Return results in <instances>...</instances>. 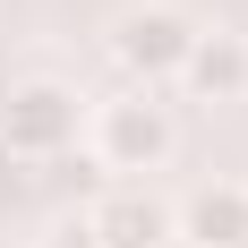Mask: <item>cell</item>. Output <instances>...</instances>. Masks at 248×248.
I'll return each mask as SVG.
<instances>
[{
	"label": "cell",
	"mask_w": 248,
	"mask_h": 248,
	"mask_svg": "<svg viewBox=\"0 0 248 248\" xmlns=\"http://www.w3.org/2000/svg\"><path fill=\"white\" fill-rule=\"evenodd\" d=\"M188 43H197V17L171 9V0H146V9H120V17H111V51H120V69H137V77H180Z\"/></svg>",
	"instance_id": "6da1fadb"
},
{
	"label": "cell",
	"mask_w": 248,
	"mask_h": 248,
	"mask_svg": "<svg viewBox=\"0 0 248 248\" xmlns=\"http://www.w3.org/2000/svg\"><path fill=\"white\" fill-rule=\"evenodd\" d=\"M94 154H103V171H154V163L171 154V111L154 94L103 103L94 111Z\"/></svg>",
	"instance_id": "7a4b0ae2"
},
{
	"label": "cell",
	"mask_w": 248,
	"mask_h": 248,
	"mask_svg": "<svg viewBox=\"0 0 248 248\" xmlns=\"http://www.w3.org/2000/svg\"><path fill=\"white\" fill-rule=\"evenodd\" d=\"M0 137H9V154H60V146L77 137V94H69V86H51V77L17 86V94H9Z\"/></svg>",
	"instance_id": "3957f363"
},
{
	"label": "cell",
	"mask_w": 248,
	"mask_h": 248,
	"mask_svg": "<svg viewBox=\"0 0 248 248\" xmlns=\"http://www.w3.org/2000/svg\"><path fill=\"white\" fill-rule=\"evenodd\" d=\"M163 231H171V214L146 188H111L103 205H86V248H154Z\"/></svg>",
	"instance_id": "277c9868"
},
{
	"label": "cell",
	"mask_w": 248,
	"mask_h": 248,
	"mask_svg": "<svg viewBox=\"0 0 248 248\" xmlns=\"http://www.w3.org/2000/svg\"><path fill=\"white\" fill-rule=\"evenodd\" d=\"M180 77H188V94L231 103V94L248 86V43H240V34H223V26H197V43H188Z\"/></svg>",
	"instance_id": "5b68a950"
},
{
	"label": "cell",
	"mask_w": 248,
	"mask_h": 248,
	"mask_svg": "<svg viewBox=\"0 0 248 248\" xmlns=\"http://www.w3.org/2000/svg\"><path fill=\"white\" fill-rule=\"evenodd\" d=\"M180 231L205 248H248V188H197L180 205Z\"/></svg>",
	"instance_id": "8992f818"
}]
</instances>
